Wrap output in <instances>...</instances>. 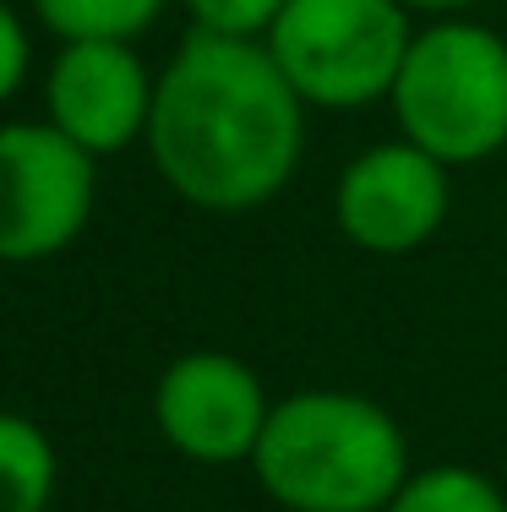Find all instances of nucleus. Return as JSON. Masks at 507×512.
<instances>
[{
  "mask_svg": "<svg viewBox=\"0 0 507 512\" xmlns=\"http://www.w3.org/2000/svg\"><path fill=\"white\" fill-rule=\"evenodd\" d=\"M148 153L164 186L202 213H251L289 186L306 148V99L262 39L197 33L153 88Z\"/></svg>",
  "mask_w": 507,
  "mask_h": 512,
  "instance_id": "f257e3e1",
  "label": "nucleus"
},
{
  "mask_svg": "<svg viewBox=\"0 0 507 512\" xmlns=\"http://www.w3.org/2000/svg\"><path fill=\"white\" fill-rule=\"evenodd\" d=\"M251 469L289 512H388L398 485L415 474L398 420L344 387L279 398Z\"/></svg>",
  "mask_w": 507,
  "mask_h": 512,
  "instance_id": "f03ea898",
  "label": "nucleus"
},
{
  "mask_svg": "<svg viewBox=\"0 0 507 512\" xmlns=\"http://www.w3.org/2000/svg\"><path fill=\"white\" fill-rule=\"evenodd\" d=\"M404 142L448 169L507 148V39L486 22L442 17L415 33L388 93Z\"/></svg>",
  "mask_w": 507,
  "mask_h": 512,
  "instance_id": "7ed1b4c3",
  "label": "nucleus"
},
{
  "mask_svg": "<svg viewBox=\"0 0 507 512\" xmlns=\"http://www.w3.org/2000/svg\"><path fill=\"white\" fill-rule=\"evenodd\" d=\"M262 44L306 104L360 109L393 93L415 28L398 0H289Z\"/></svg>",
  "mask_w": 507,
  "mask_h": 512,
  "instance_id": "20e7f679",
  "label": "nucleus"
},
{
  "mask_svg": "<svg viewBox=\"0 0 507 512\" xmlns=\"http://www.w3.org/2000/svg\"><path fill=\"white\" fill-rule=\"evenodd\" d=\"M99 158L60 137L50 120L0 126V262L60 256L88 229Z\"/></svg>",
  "mask_w": 507,
  "mask_h": 512,
  "instance_id": "39448f33",
  "label": "nucleus"
},
{
  "mask_svg": "<svg viewBox=\"0 0 507 512\" xmlns=\"http://www.w3.org/2000/svg\"><path fill=\"white\" fill-rule=\"evenodd\" d=\"M268 393L246 360L224 349H191L169 360L153 387V425L191 463H240L268 431Z\"/></svg>",
  "mask_w": 507,
  "mask_h": 512,
  "instance_id": "423d86ee",
  "label": "nucleus"
},
{
  "mask_svg": "<svg viewBox=\"0 0 507 512\" xmlns=\"http://www.w3.org/2000/svg\"><path fill=\"white\" fill-rule=\"evenodd\" d=\"M448 207H453L448 164L404 137L355 153L333 191L338 229L371 256L420 251L448 224Z\"/></svg>",
  "mask_w": 507,
  "mask_h": 512,
  "instance_id": "0eeeda50",
  "label": "nucleus"
},
{
  "mask_svg": "<svg viewBox=\"0 0 507 512\" xmlns=\"http://www.w3.org/2000/svg\"><path fill=\"white\" fill-rule=\"evenodd\" d=\"M153 88L159 77L142 66L137 44H60L44 77V109L60 137H71L93 158H110L148 137Z\"/></svg>",
  "mask_w": 507,
  "mask_h": 512,
  "instance_id": "6e6552de",
  "label": "nucleus"
},
{
  "mask_svg": "<svg viewBox=\"0 0 507 512\" xmlns=\"http://www.w3.org/2000/svg\"><path fill=\"white\" fill-rule=\"evenodd\" d=\"M60 485L55 442L39 420L0 409V512H50Z\"/></svg>",
  "mask_w": 507,
  "mask_h": 512,
  "instance_id": "1a4fd4ad",
  "label": "nucleus"
},
{
  "mask_svg": "<svg viewBox=\"0 0 507 512\" xmlns=\"http://www.w3.org/2000/svg\"><path fill=\"white\" fill-rule=\"evenodd\" d=\"M164 6L169 0H33L39 22L60 44H137L164 17Z\"/></svg>",
  "mask_w": 507,
  "mask_h": 512,
  "instance_id": "9d476101",
  "label": "nucleus"
},
{
  "mask_svg": "<svg viewBox=\"0 0 507 512\" xmlns=\"http://www.w3.org/2000/svg\"><path fill=\"white\" fill-rule=\"evenodd\" d=\"M388 512H507V496L469 463H431L398 485Z\"/></svg>",
  "mask_w": 507,
  "mask_h": 512,
  "instance_id": "9b49d317",
  "label": "nucleus"
},
{
  "mask_svg": "<svg viewBox=\"0 0 507 512\" xmlns=\"http://www.w3.org/2000/svg\"><path fill=\"white\" fill-rule=\"evenodd\" d=\"M289 0H186L191 28L219 39H268Z\"/></svg>",
  "mask_w": 507,
  "mask_h": 512,
  "instance_id": "f8f14e48",
  "label": "nucleus"
},
{
  "mask_svg": "<svg viewBox=\"0 0 507 512\" xmlns=\"http://www.w3.org/2000/svg\"><path fill=\"white\" fill-rule=\"evenodd\" d=\"M28 60H33L28 28H22V17L0 0V104L28 82Z\"/></svg>",
  "mask_w": 507,
  "mask_h": 512,
  "instance_id": "ddd939ff",
  "label": "nucleus"
},
{
  "mask_svg": "<svg viewBox=\"0 0 507 512\" xmlns=\"http://www.w3.org/2000/svg\"><path fill=\"white\" fill-rule=\"evenodd\" d=\"M398 6L415 17V11H437V17H458L464 6H475V0H398Z\"/></svg>",
  "mask_w": 507,
  "mask_h": 512,
  "instance_id": "4468645a",
  "label": "nucleus"
}]
</instances>
